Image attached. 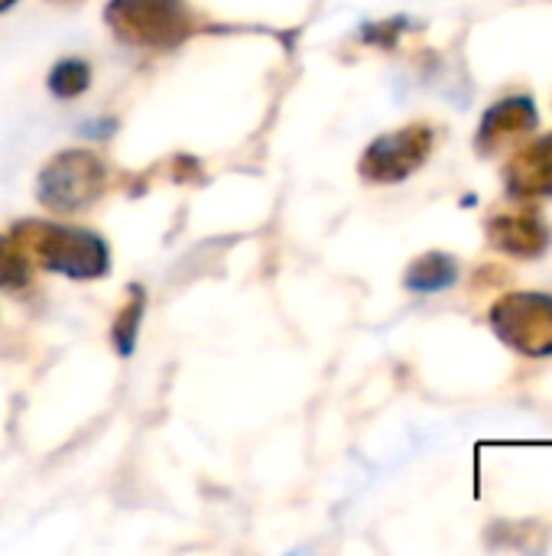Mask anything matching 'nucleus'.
<instances>
[{"label":"nucleus","instance_id":"1","mask_svg":"<svg viewBox=\"0 0 552 556\" xmlns=\"http://www.w3.org/2000/svg\"><path fill=\"white\" fill-rule=\"evenodd\" d=\"M13 238L33 264L72 280H98L111 267L107 241L88 228L55 222H20L13 225Z\"/></svg>","mask_w":552,"mask_h":556},{"label":"nucleus","instance_id":"2","mask_svg":"<svg viewBox=\"0 0 552 556\" xmlns=\"http://www.w3.org/2000/svg\"><path fill=\"white\" fill-rule=\"evenodd\" d=\"M107 189V163L94 150H62L36 182L39 202L55 215H75L94 205Z\"/></svg>","mask_w":552,"mask_h":556},{"label":"nucleus","instance_id":"3","mask_svg":"<svg viewBox=\"0 0 552 556\" xmlns=\"http://www.w3.org/2000/svg\"><path fill=\"white\" fill-rule=\"evenodd\" d=\"M104 23L120 42L143 49H169L192 33L185 0H111Z\"/></svg>","mask_w":552,"mask_h":556},{"label":"nucleus","instance_id":"4","mask_svg":"<svg viewBox=\"0 0 552 556\" xmlns=\"http://www.w3.org/2000/svg\"><path fill=\"white\" fill-rule=\"evenodd\" d=\"M488 323L495 336L527 355V358H550L552 355V296L550 293H504Z\"/></svg>","mask_w":552,"mask_h":556},{"label":"nucleus","instance_id":"5","mask_svg":"<svg viewBox=\"0 0 552 556\" xmlns=\"http://www.w3.org/2000/svg\"><path fill=\"white\" fill-rule=\"evenodd\" d=\"M436 134L429 124H407L394 134L377 137L361 156V176L374 186H394L410 179L433 153Z\"/></svg>","mask_w":552,"mask_h":556},{"label":"nucleus","instance_id":"6","mask_svg":"<svg viewBox=\"0 0 552 556\" xmlns=\"http://www.w3.org/2000/svg\"><path fill=\"white\" fill-rule=\"evenodd\" d=\"M485 235L495 251L517 257V261H537L552 248V228L540 208L521 202L511 208H495L485 218Z\"/></svg>","mask_w":552,"mask_h":556},{"label":"nucleus","instance_id":"7","mask_svg":"<svg viewBox=\"0 0 552 556\" xmlns=\"http://www.w3.org/2000/svg\"><path fill=\"white\" fill-rule=\"evenodd\" d=\"M540 127V111L530 94H511L495 101L475 134L478 156H498L511 147H521Z\"/></svg>","mask_w":552,"mask_h":556},{"label":"nucleus","instance_id":"8","mask_svg":"<svg viewBox=\"0 0 552 556\" xmlns=\"http://www.w3.org/2000/svg\"><path fill=\"white\" fill-rule=\"evenodd\" d=\"M504 189L517 202L552 199V130L527 140L504 166Z\"/></svg>","mask_w":552,"mask_h":556},{"label":"nucleus","instance_id":"9","mask_svg":"<svg viewBox=\"0 0 552 556\" xmlns=\"http://www.w3.org/2000/svg\"><path fill=\"white\" fill-rule=\"evenodd\" d=\"M459 274H462V267H459V261L452 254H446V251H426V254H420L407 267L403 287L410 293H442V290H449V287L459 283Z\"/></svg>","mask_w":552,"mask_h":556},{"label":"nucleus","instance_id":"10","mask_svg":"<svg viewBox=\"0 0 552 556\" xmlns=\"http://www.w3.org/2000/svg\"><path fill=\"white\" fill-rule=\"evenodd\" d=\"M33 277V261L13 235H0V290H23Z\"/></svg>","mask_w":552,"mask_h":556},{"label":"nucleus","instance_id":"11","mask_svg":"<svg viewBox=\"0 0 552 556\" xmlns=\"http://www.w3.org/2000/svg\"><path fill=\"white\" fill-rule=\"evenodd\" d=\"M88 85H91V68L85 59H62L49 72V91L55 98H78L88 91Z\"/></svg>","mask_w":552,"mask_h":556},{"label":"nucleus","instance_id":"12","mask_svg":"<svg viewBox=\"0 0 552 556\" xmlns=\"http://www.w3.org/2000/svg\"><path fill=\"white\" fill-rule=\"evenodd\" d=\"M140 316H143V290H133L127 306L117 313L114 326H111V339L117 345L120 355H130L137 345V329H140Z\"/></svg>","mask_w":552,"mask_h":556},{"label":"nucleus","instance_id":"13","mask_svg":"<svg viewBox=\"0 0 552 556\" xmlns=\"http://www.w3.org/2000/svg\"><path fill=\"white\" fill-rule=\"evenodd\" d=\"M403 26H407V20H403V16H397V20H390V23H384V26H371V29H364V39L390 46V42L397 39V33H400Z\"/></svg>","mask_w":552,"mask_h":556},{"label":"nucleus","instance_id":"14","mask_svg":"<svg viewBox=\"0 0 552 556\" xmlns=\"http://www.w3.org/2000/svg\"><path fill=\"white\" fill-rule=\"evenodd\" d=\"M13 3H16V0H0V13H3V10H10Z\"/></svg>","mask_w":552,"mask_h":556}]
</instances>
